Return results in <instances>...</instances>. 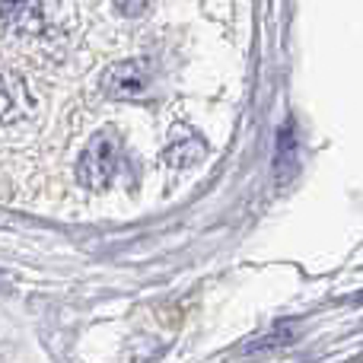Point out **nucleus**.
Returning a JSON list of instances; mask_svg holds the SVG:
<instances>
[{
    "label": "nucleus",
    "instance_id": "f257e3e1",
    "mask_svg": "<svg viewBox=\"0 0 363 363\" xmlns=\"http://www.w3.org/2000/svg\"><path fill=\"white\" fill-rule=\"evenodd\" d=\"M121 153H125V144H121L118 131H99L86 144L80 163H77V179L86 188H102L118 172Z\"/></svg>",
    "mask_w": 363,
    "mask_h": 363
},
{
    "label": "nucleus",
    "instance_id": "f03ea898",
    "mask_svg": "<svg viewBox=\"0 0 363 363\" xmlns=\"http://www.w3.org/2000/svg\"><path fill=\"white\" fill-rule=\"evenodd\" d=\"M102 96L112 102H138L150 93V67L144 61H121L102 74Z\"/></svg>",
    "mask_w": 363,
    "mask_h": 363
},
{
    "label": "nucleus",
    "instance_id": "7ed1b4c3",
    "mask_svg": "<svg viewBox=\"0 0 363 363\" xmlns=\"http://www.w3.org/2000/svg\"><path fill=\"white\" fill-rule=\"evenodd\" d=\"M201 153H204V144H201L198 138H188V144L172 147L169 150V163L172 166H191V163L201 160Z\"/></svg>",
    "mask_w": 363,
    "mask_h": 363
}]
</instances>
